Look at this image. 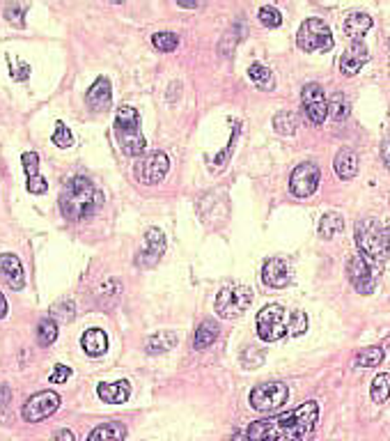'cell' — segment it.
Returning <instances> with one entry per match:
<instances>
[{
  "mask_svg": "<svg viewBox=\"0 0 390 441\" xmlns=\"http://www.w3.org/2000/svg\"><path fill=\"white\" fill-rule=\"evenodd\" d=\"M319 418V404L315 400L303 402L290 414L250 423L246 437L253 441H308Z\"/></svg>",
  "mask_w": 390,
  "mask_h": 441,
  "instance_id": "1",
  "label": "cell"
},
{
  "mask_svg": "<svg viewBox=\"0 0 390 441\" xmlns=\"http://www.w3.org/2000/svg\"><path fill=\"white\" fill-rule=\"evenodd\" d=\"M103 205V193L88 177H72L60 193V212L67 221H85Z\"/></svg>",
  "mask_w": 390,
  "mask_h": 441,
  "instance_id": "2",
  "label": "cell"
},
{
  "mask_svg": "<svg viewBox=\"0 0 390 441\" xmlns=\"http://www.w3.org/2000/svg\"><path fill=\"white\" fill-rule=\"evenodd\" d=\"M115 138L126 157H143L145 138L141 134V115L134 106H119L115 115Z\"/></svg>",
  "mask_w": 390,
  "mask_h": 441,
  "instance_id": "3",
  "label": "cell"
},
{
  "mask_svg": "<svg viewBox=\"0 0 390 441\" xmlns=\"http://www.w3.org/2000/svg\"><path fill=\"white\" fill-rule=\"evenodd\" d=\"M356 246L360 248V253L370 257L375 262H384L388 257V239H386V230L379 226L375 219H363L356 223Z\"/></svg>",
  "mask_w": 390,
  "mask_h": 441,
  "instance_id": "4",
  "label": "cell"
},
{
  "mask_svg": "<svg viewBox=\"0 0 390 441\" xmlns=\"http://www.w3.org/2000/svg\"><path fill=\"white\" fill-rule=\"evenodd\" d=\"M297 44L306 53H328L333 49V32L322 19H306L297 32Z\"/></svg>",
  "mask_w": 390,
  "mask_h": 441,
  "instance_id": "5",
  "label": "cell"
},
{
  "mask_svg": "<svg viewBox=\"0 0 390 441\" xmlns=\"http://www.w3.org/2000/svg\"><path fill=\"white\" fill-rule=\"evenodd\" d=\"M287 400H290V388H287V384H282V382L257 384L248 395L250 407L257 409V411H264V414L278 411L280 407L287 404Z\"/></svg>",
  "mask_w": 390,
  "mask_h": 441,
  "instance_id": "6",
  "label": "cell"
},
{
  "mask_svg": "<svg viewBox=\"0 0 390 441\" xmlns=\"http://www.w3.org/2000/svg\"><path fill=\"white\" fill-rule=\"evenodd\" d=\"M287 310L280 304H268L257 313V335L264 343H275L287 335Z\"/></svg>",
  "mask_w": 390,
  "mask_h": 441,
  "instance_id": "7",
  "label": "cell"
},
{
  "mask_svg": "<svg viewBox=\"0 0 390 441\" xmlns=\"http://www.w3.org/2000/svg\"><path fill=\"white\" fill-rule=\"evenodd\" d=\"M253 304V290L246 285H232V288H223L216 297V313L225 319L241 317Z\"/></svg>",
  "mask_w": 390,
  "mask_h": 441,
  "instance_id": "8",
  "label": "cell"
},
{
  "mask_svg": "<svg viewBox=\"0 0 390 441\" xmlns=\"http://www.w3.org/2000/svg\"><path fill=\"white\" fill-rule=\"evenodd\" d=\"M168 168H170L168 154L166 152H152V154H147V157H143L141 161L136 163L134 175L141 184L154 186V184H159V181L166 179Z\"/></svg>",
  "mask_w": 390,
  "mask_h": 441,
  "instance_id": "9",
  "label": "cell"
},
{
  "mask_svg": "<svg viewBox=\"0 0 390 441\" xmlns=\"http://www.w3.org/2000/svg\"><path fill=\"white\" fill-rule=\"evenodd\" d=\"M319 179H322V170L315 161H303L292 170L290 177V191L297 198H308L317 191Z\"/></svg>",
  "mask_w": 390,
  "mask_h": 441,
  "instance_id": "10",
  "label": "cell"
},
{
  "mask_svg": "<svg viewBox=\"0 0 390 441\" xmlns=\"http://www.w3.org/2000/svg\"><path fill=\"white\" fill-rule=\"evenodd\" d=\"M301 103L303 110L312 124H324V120L328 117V99L326 92L319 83H308L303 85L301 90Z\"/></svg>",
  "mask_w": 390,
  "mask_h": 441,
  "instance_id": "11",
  "label": "cell"
},
{
  "mask_svg": "<svg viewBox=\"0 0 390 441\" xmlns=\"http://www.w3.org/2000/svg\"><path fill=\"white\" fill-rule=\"evenodd\" d=\"M58 407H60V395L56 391H39L23 404L21 414L28 423H39L48 418L51 414H56Z\"/></svg>",
  "mask_w": 390,
  "mask_h": 441,
  "instance_id": "12",
  "label": "cell"
},
{
  "mask_svg": "<svg viewBox=\"0 0 390 441\" xmlns=\"http://www.w3.org/2000/svg\"><path fill=\"white\" fill-rule=\"evenodd\" d=\"M346 276H349V283L353 285V290L358 294H372L377 288V276L372 271L370 262L360 255L349 257V262H346Z\"/></svg>",
  "mask_w": 390,
  "mask_h": 441,
  "instance_id": "13",
  "label": "cell"
},
{
  "mask_svg": "<svg viewBox=\"0 0 390 441\" xmlns=\"http://www.w3.org/2000/svg\"><path fill=\"white\" fill-rule=\"evenodd\" d=\"M163 253H166V235H163L159 228H150L145 235V248L138 250V255H136V267L150 269V267L159 264Z\"/></svg>",
  "mask_w": 390,
  "mask_h": 441,
  "instance_id": "14",
  "label": "cell"
},
{
  "mask_svg": "<svg viewBox=\"0 0 390 441\" xmlns=\"http://www.w3.org/2000/svg\"><path fill=\"white\" fill-rule=\"evenodd\" d=\"M262 281L273 290H282L292 283V264L285 257H268L262 264Z\"/></svg>",
  "mask_w": 390,
  "mask_h": 441,
  "instance_id": "15",
  "label": "cell"
},
{
  "mask_svg": "<svg viewBox=\"0 0 390 441\" xmlns=\"http://www.w3.org/2000/svg\"><path fill=\"white\" fill-rule=\"evenodd\" d=\"M370 60V53H368V46L363 39H356L351 41V46L344 51V56L340 58V72L344 76H356L363 67L368 65Z\"/></svg>",
  "mask_w": 390,
  "mask_h": 441,
  "instance_id": "16",
  "label": "cell"
},
{
  "mask_svg": "<svg viewBox=\"0 0 390 441\" xmlns=\"http://www.w3.org/2000/svg\"><path fill=\"white\" fill-rule=\"evenodd\" d=\"M0 276L10 285L12 290H23L25 276H23V264L14 253H3L0 255Z\"/></svg>",
  "mask_w": 390,
  "mask_h": 441,
  "instance_id": "17",
  "label": "cell"
},
{
  "mask_svg": "<svg viewBox=\"0 0 390 441\" xmlns=\"http://www.w3.org/2000/svg\"><path fill=\"white\" fill-rule=\"evenodd\" d=\"M85 101H88V106H90L92 110H97V113H101V110H108V108H110L112 90H110V81L106 79V76H99V79L90 85L88 94H85Z\"/></svg>",
  "mask_w": 390,
  "mask_h": 441,
  "instance_id": "18",
  "label": "cell"
},
{
  "mask_svg": "<svg viewBox=\"0 0 390 441\" xmlns=\"http://www.w3.org/2000/svg\"><path fill=\"white\" fill-rule=\"evenodd\" d=\"M97 395L108 404H122L129 400V395H131V384H129L126 379H119V382H112V384H99Z\"/></svg>",
  "mask_w": 390,
  "mask_h": 441,
  "instance_id": "19",
  "label": "cell"
},
{
  "mask_svg": "<svg viewBox=\"0 0 390 441\" xmlns=\"http://www.w3.org/2000/svg\"><path fill=\"white\" fill-rule=\"evenodd\" d=\"M333 168H335V175L340 179L356 177V172H358V154L353 150H349V147H342V150L335 154Z\"/></svg>",
  "mask_w": 390,
  "mask_h": 441,
  "instance_id": "20",
  "label": "cell"
},
{
  "mask_svg": "<svg viewBox=\"0 0 390 441\" xmlns=\"http://www.w3.org/2000/svg\"><path fill=\"white\" fill-rule=\"evenodd\" d=\"M81 347L88 357H101V354H106V350H108V335L97 326L88 328L81 338Z\"/></svg>",
  "mask_w": 390,
  "mask_h": 441,
  "instance_id": "21",
  "label": "cell"
},
{
  "mask_svg": "<svg viewBox=\"0 0 390 441\" xmlns=\"http://www.w3.org/2000/svg\"><path fill=\"white\" fill-rule=\"evenodd\" d=\"M370 28H372V16L365 12H353L344 19V32L346 37H351V41L360 39Z\"/></svg>",
  "mask_w": 390,
  "mask_h": 441,
  "instance_id": "22",
  "label": "cell"
},
{
  "mask_svg": "<svg viewBox=\"0 0 390 441\" xmlns=\"http://www.w3.org/2000/svg\"><path fill=\"white\" fill-rule=\"evenodd\" d=\"M126 437V428L119 421H110L103 423V426H97L92 432L88 441H124Z\"/></svg>",
  "mask_w": 390,
  "mask_h": 441,
  "instance_id": "23",
  "label": "cell"
},
{
  "mask_svg": "<svg viewBox=\"0 0 390 441\" xmlns=\"http://www.w3.org/2000/svg\"><path fill=\"white\" fill-rule=\"evenodd\" d=\"M175 345H177V333L175 331H159V333L150 335V340H147L145 350H147V354H152V357H154V354L170 352Z\"/></svg>",
  "mask_w": 390,
  "mask_h": 441,
  "instance_id": "24",
  "label": "cell"
},
{
  "mask_svg": "<svg viewBox=\"0 0 390 441\" xmlns=\"http://www.w3.org/2000/svg\"><path fill=\"white\" fill-rule=\"evenodd\" d=\"M216 340H219V324H216L214 319H204V322H200V326L195 328L193 347L195 350H207Z\"/></svg>",
  "mask_w": 390,
  "mask_h": 441,
  "instance_id": "25",
  "label": "cell"
},
{
  "mask_svg": "<svg viewBox=\"0 0 390 441\" xmlns=\"http://www.w3.org/2000/svg\"><path fill=\"white\" fill-rule=\"evenodd\" d=\"M344 228V221L342 216L337 212H328L322 216V221H319V237L322 239H333L335 235H340Z\"/></svg>",
  "mask_w": 390,
  "mask_h": 441,
  "instance_id": "26",
  "label": "cell"
},
{
  "mask_svg": "<svg viewBox=\"0 0 390 441\" xmlns=\"http://www.w3.org/2000/svg\"><path fill=\"white\" fill-rule=\"evenodd\" d=\"M248 76H250V81H253L259 90H273L275 88V79H273V72L268 67L264 65H250L248 67Z\"/></svg>",
  "mask_w": 390,
  "mask_h": 441,
  "instance_id": "27",
  "label": "cell"
},
{
  "mask_svg": "<svg viewBox=\"0 0 390 441\" xmlns=\"http://www.w3.org/2000/svg\"><path fill=\"white\" fill-rule=\"evenodd\" d=\"M58 338V324L53 317H44L39 319L37 324V343L41 345V347H48V345H53Z\"/></svg>",
  "mask_w": 390,
  "mask_h": 441,
  "instance_id": "28",
  "label": "cell"
},
{
  "mask_svg": "<svg viewBox=\"0 0 390 441\" xmlns=\"http://www.w3.org/2000/svg\"><path fill=\"white\" fill-rule=\"evenodd\" d=\"M370 395L377 404L388 402V397H390V375L388 373H381V375L375 377V382H372V388H370Z\"/></svg>",
  "mask_w": 390,
  "mask_h": 441,
  "instance_id": "29",
  "label": "cell"
},
{
  "mask_svg": "<svg viewBox=\"0 0 390 441\" xmlns=\"http://www.w3.org/2000/svg\"><path fill=\"white\" fill-rule=\"evenodd\" d=\"M273 129L282 136H294L297 134V117L290 110H280V113H275L273 117Z\"/></svg>",
  "mask_w": 390,
  "mask_h": 441,
  "instance_id": "30",
  "label": "cell"
},
{
  "mask_svg": "<svg viewBox=\"0 0 390 441\" xmlns=\"http://www.w3.org/2000/svg\"><path fill=\"white\" fill-rule=\"evenodd\" d=\"M381 361H384V350L381 347H368L356 357V366L358 368H377Z\"/></svg>",
  "mask_w": 390,
  "mask_h": 441,
  "instance_id": "31",
  "label": "cell"
},
{
  "mask_svg": "<svg viewBox=\"0 0 390 441\" xmlns=\"http://www.w3.org/2000/svg\"><path fill=\"white\" fill-rule=\"evenodd\" d=\"M152 44L154 49L163 51V53H170V51H175L179 46V37L175 32H156L152 34Z\"/></svg>",
  "mask_w": 390,
  "mask_h": 441,
  "instance_id": "32",
  "label": "cell"
},
{
  "mask_svg": "<svg viewBox=\"0 0 390 441\" xmlns=\"http://www.w3.org/2000/svg\"><path fill=\"white\" fill-rule=\"evenodd\" d=\"M308 331V315L303 310H292L287 319V333L290 335H303Z\"/></svg>",
  "mask_w": 390,
  "mask_h": 441,
  "instance_id": "33",
  "label": "cell"
},
{
  "mask_svg": "<svg viewBox=\"0 0 390 441\" xmlns=\"http://www.w3.org/2000/svg\"><path fill=\"white\" fill-rule=\"evenodd\" d=\"M74 313H76V306H74V301H58V304L51 306V317H58V319H63V322H69V319H74Z\"/></svg>",
  "mask_w": 390,
  "mask_h": 441,
  "instance_id": "34",
  "label": "cell"
},
{
  "mask_svg": "<svg viewBox=\"0 0 390 441\" xmlns=\"http://www.w3.org/2000/svg\"><path fill=\"white\" fill-rule=\"evenodd\" d=\"M259 21H262V25H266V28H278L282 23V14L275 10V7L264 5L262 10H259Z\"/></svg>",
  "mask_w": 390,
  "mask_h": 441,
  "instance_id": "35",
  "label": "cell"
},
{
  "mask_svg": "<svg viewBox=\"0 0 390 441\" xmlns=\"http://www.w3.org/2000/svg\"><path fill=\"white\" fill-rule=\"evenodd\" d=\"M119 294H122V285L110 279V281H106V283L101 285V290H99L97 297L101 299V304H103V299H110V306H112L119 299Z\"/></svg>",
  "mask_w": 390,
  "mask_h": 441,
  "instance_id": "36",
  "label": "cell"
},
{
  "mask_svg": "<svg viewBox=\"0 0 390 441\" xmlns=\"http://www.w3.org/2000/svg\"><path fill=\"white\" fill-rule=\"evenodd\" d=\"M51 141H53V145H58V147H72L74 136H72V132L67 129L65 122H58L53 136H51Z\"/></svg>",
  "mask_w": 390,
  "mask_h": 441,
  "instance_id": "37",
  "label": "cell"
},
{
  "mask_svg": "<svg viewBox=\"0 0 390 441\" xmlns=\"http://www.w3.org/2000/svg\"><path fill=\"white\" fill-rule=\"evenodd\" d=\"M21 163H23V170H25V175H28V177L39 175V157H37V152H23L21 154Z\"/></svg>",
  "mask_w": 390,
  "mask_h": 441,
  "instance_id": "38",
  "label": "cell"
},
{
  "mask_svg": "<svg viewBox=\"0 0 390 441\" xmlns=\"http://www.w3.org/2000/svg\"><path fill=\"white\" fill-rule=\"evenodd\" d=\"M328 113L333 115V120L340 122V120H344L346 115H349V106H346V101L342 97H335L331 103H328Z\"/></svg>",
  "mask_w": 390,
  "mask_h": 441,
  "instance_id": "39",
  "label": "cell"
},
{
  "mask_svg": "<svg viewBox=\"0 0 390 441\" xmlns=\"http://www.w3.org/2000/svg\"><path fill=\"white\" fill-rule=\"evenodd\" d=\"M23 14H25V5H10L5 10V16H7V21L14 23V25H19V28H23Z\"/></svg>",
  "mask_w": 390,
  "mask_h": 441,
  "instance_id": "40",
  "label": "cell"
},
{
  "mask_svg": "<svg viewBox=\"0 0 390 441\" xmlns=\"http://www.w3.org/2000/svg\"><path fill=\"white\" fill-rule=\"evenodd\" d=\"M46 188H48V184H46V179L41 177V175H32V177H28V191H30V193L41 196V193H46Z\"/></svg>",
  "mask_w": 390,
  "mask_h": 441,
  "instance_id": "41",
  "label": "cell"
},
{
  "mask_svg": "<svg viewBox=\"0 0 390 441\" xmlns=\"http://www.w3.org/2000/svg\"><path fill=\"white\" fill-rule=\"evenodd\" d=\"M69 375H72V370H69L67 366H63V363H58V366L53 368V373H51V377H48V382L51 384H63L69 379Z\"/></svg>",
  "mask_w": 390,
  "mask_h": 441,
  "instance_id": "42",
  "label": "cell"
},
{
  "mask_svg": "<svg viewBox=\"0 0 390 441\" xmlns=\"http://www.w3.org/2000/svg\"><path fill=\"white\" fill-rule=\"evenodd\" d=\"M12 402V391L7 384H0V409H5Z\"/></svg>",
  "mask_w": 390,
  "mask_h": 441,
  "instance_id": "43",
  "label": "cell"
},
{
  "mask_svg": "<svg viewBox=\"0 0 390 441\" xmlns=\"http://www.w3.org/2000/svg\"><path fill=\"white\" fill-rule=\"evenodd\" d=\"M381 161H384V166L390 170V136L381 143Z\"/></svg>",
  "mask_w": 390,
  "mask_h": 441,
  "instance_id": "44",
  "label": "cell"
},
{
  "mask_svg": "<svg viewBox=\"0 0 390 441\" xmlns=\"http://www.w3.org/2000/svg\"><path fill=\"white\" fill-rule=\"evenodd\" d=\"M28 76H30V65H25V63H21V67L16 69V72H12L14 81H25Z\"/></svg>",
  "mask_w": 390,
  "mask_h": 441,
  "instance_id": "45",
  "label": "cell"
},
{
  "mask_svg": "<svg viewBox=\"0 0 390 441\" xmlns=\"http://www.w3.org/2000/svg\"><path fill=\"white\" fill-rule=\"evenodd\" d=\"M51 441H74V432L72 430H67V428H63V430H58L56 435H53V439Z\"/></svg>",
  "mask_w": 390,
  "mask_h": 441,
  "instance_id": "46",
  "label": "cell"
},
{
  "mask_svg": "<svg viewBox=\"0 0 390 441\" xmlns=\"http://www.w3.org/2000/svg\"><path fill=\"white\" fill-rule=\"evenodd\" d=\"M7 315V299L3 297V292H0V319Z\"/></svg>",
  "mask_w": 390,
  "mask_h": 441,
  "instance_id": "47",
  "label": "cell"
},
{
  "mask_svg": "<svg viewBox=\"0 0 390 441\" xmlns=\"http://www.w3.org/2000/svg\"><path fill=\"white\" fill-rule=\"evenodd\" d=\"M230 441H253V439H248L246 435H234V437H232Z\"/></svg>",
  "mask_w": 390,
  "mask_h": 441,
  "instance_id": "48",
  "label": "cell"
},
{
  "mask_svg": "<svg viewBox=\"0 0 390 441\" xmlns=\"http://www.w3.org/2000/svg\"><path fill=\"white\" fill-rule=\"evenodd\" d=\"M386 239H388V248H390V223H388V228H386Z\"/></svg>",
  "mask_w": 390,
  "mask_h": 441,
  "instance_id": "49",
  "label": "cell"
}]
</instances>
